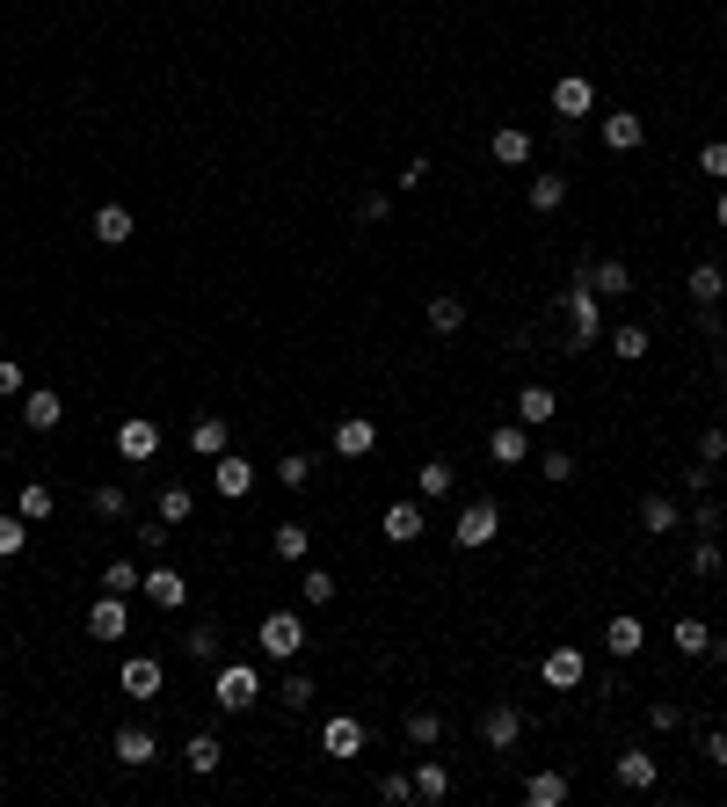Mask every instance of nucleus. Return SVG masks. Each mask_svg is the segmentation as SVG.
Masks as SVG:
<instances>
[{
  "label": "nucleus",
  "instance_id": "obj_1",
  "mask_svg": "<svg viewBox=\"0 0 727 807\" xmlns=\"http://www.w3.org/2000/svg\"><path fill=\"white\" fill-rule=\"evenodd\" d=\"M604 298L589 292V277H575L567 292H560V313H567V343L575 349H597V335H604V313H597Z\"/></svg>",
  "mask_w": 727,
  "mask_h": 807
},
{
  "label": "nucleus",
  "instance_id": "obj_2",
  "mask_svg": "<svg viewBox=\"0 0 727 807\" xmlns=\"http://www.w3.org/2000/svg\"><path fill=\"white\" fill-rule=\"evenodd\" d=\"M255 699H263V669H255V662H226V669L212 677V706L218 713H247Z\"/></svg>",
  "mask_w": 727,
  "mask_h": 807
},
{
  "label": "nucleus",
  "instance_id": "obj_3",
  "mask_svg": "<svg viewBox=\"0 0 727 807\" xmlns=\"http://www.w3.org/2000/svg\"><path fill=\"white\" fill-rule=\"evenodd\" d=\"M495 538H502V510H495L487 495L451 516V546H465V553H481V546H495Z\"/></svg>",
  "mask_w": 727,
  "mask_h": 807
},
{
  "label": "nucleus",
  "instance_id": "obj_4",
  "mask_svg": "<svg viewBox=\"0 0 727 807\" xmlns=\"http://www.w3.org/2000/svg\"><path fill=\"white\" fill-rule=\"evenodd\" d=\"M255 640H263L269 662H298V655H306V618H298V612H269Z\"/></svg>",
  "mask_w": 727,
  "mask_h": 807
},
{
  "label": "nucleus",
  "instance_id": "obj_5",
  "mask_svg": "<svg viewBox=\"0 0 727 807\" xmlns=\"http://www.w3.org/2000/svg\"><path fill=\"white\" fill-rule=\"evenodd\" d=\"M145 604H153V612H182V604H190V575H182V567H168V561H153L145 567Z\"/></svg>",
  "mask_w": 727,
  "mask_h": 807
},
{
  "label": "nucleus",
  "instance_id": "obj_6",
  "mask_svg": "<svg viewBox=\"0 0 727 807\" xmlns=\"http://www.w3.org/2000/svg\"><path fill=\"white\" fill-rule=\"evenodd\" d=\"M117 459H124V465L161 459V422H153V415H124V422H117Z\"/></svg>",
  "mask_w": 727,
  "mask_h": 807
},
{
  "label": "nucleus",
  "instance_id": "obj_7",
  "mask_svg": "<svg viewBox=\"0 0 727 807\" xmlns=\"http://www.w3.org/2000/svg\"><path fill=\"white\" fill-rule=\"evenodd\" d=\"M582 677H589V655H582V648H546V655H538V684L546 691H575Z\"/></svg>",
  "mask_w": 727,
  "mask_h": 807
},
{
  "label": "nucleus",
  "instance_id": "obj_8",
  "mask_svg": "<svg viewBox=\"0 0 727 807\" xmlns=\"http://www.w3.org/2000/svg\"><path fill=\"white\" fill-rule=\"evenodd\" d=\"M117 684H124V699H161V684H168V669H161V655H124Z\"/></svg>",
  "mask_w": 727,
  "mask_h": 807
},
{
  "label": "nucleus",
  "instance_id": "obj_9",
  "mask_svg": "<svg viewBox=\"0 0 727 807\" xmlns=\"http://www.w3.org/2000/svg\"><path fill=\"white\" fill-rule=\"evenodd\" d=\"M516 734H524V706L495 699V706L481 713V742H487V750H516Z\"/></svg>",
  "mask_w": 727,
  "mask_h": 807
},
{
  "label": "nucleus",
  "instance_id": "obj_10",
  "mask_svg": "<svg viewBox=\"0 0 727 807\" xmlns=\"http://www.w3.org/2000/svg\"><path fill=\"white\" fill-rule=\"evenodd\" d=\"M212 488L226 495V502H247V495H255V465L233 459V451H218V459H212Z\"/></svg>",
  "mask_w": 727,
  "mask_h": 807
},
{
  "label": "nucleus",
  "instance_id": "obj_11",
  "mask_svg": "<svg viewBox=\"0 0 727 807\" xmlns=\"http://www.w3.org/2000/svg\"><path fill=\"white\" fill-rule=\"evenodd\" d=\"M59 422H66V400H59V393H51V386H29V393H23V430H37V437H51Z\"/></svg>",
  "mask_w": 727,
  "mask_h": 807
},
{
  "label": "nucleus",
  "instance_id": "obj_12",
  "mask_svg": "<svg viewBox=\"0 0 727 807\" xmlns=\"http://www.w3.org/2000/svg\"><path fill=\"white\" fill-rule=\"evenodd\" d=\"M589 110H597V80L560 74L553 80V117H589Z\"/></svg>",
  "mask_w": 727,
  "mask_h": 807
},
{
  "label": "nucleus",
  "instance_id": "obj_13",
  "mask_svg": "<svg viewBox=\"0 0 727 807\" xmlns=\"http://www.w3.org/2000/svg\"><path fill=\"white\" fill-rule=\"evenodd\" d=\"M335 451H342V459H371V451H379V422H371V415H342L335 422Z\"/></svg>",
  "mask_w": 727,
  "mask_h": 807
},
{
  "label": "nucleus",
  "instance_id": "obj_14",
  "mask_svg": "<svg viewBox=\"0 0 727 807\" xmlns=\"http://www.w3.org/2000/svg\"><path fill=\"white\" fill-rule=\"evenodd\" d=\"M553 415H560V393L553 386H538V379H532V386H516V422H524V430H546Z\"/></svg>",
  "mask_w": 727,
  "mask_h": 807
},
{
  "label": "nucleus",
  "instance_id": "obj_15",
  "mask_svg": "<svg viewBox=\"0 0 727 807\" xmlns=\"http://www.w3.org/2000/svg\"><path fill=\"white\" fill-rule=\"evenodd\" d=\"M88 633H95V640H124V633H131V612H124V597H110V589H102L95 604H88Z\"/></svg>",
  "mask_w": 727,
  "mask_h": 807
},
{
  "label": "nucleus",
  "instance_id": "obj_16",
  "mask_svg": "<svg viewBox=\"0 0 727 807\" xmlns=\"http://www.w3.org/2000/svg\"><path fill=\"white\" fill-rule=\"evenodd\" d=\"M640 648H648V626H640L633 612H618V618L604 626V655H611V662H633Z\"/></svg>",
  "mask_w": 727,
  "mask_h": 807
},
{
  "label": "nucleus",
  "instance_id": "obj_17",
  "mask_svg": "<svg viewBox=\"0 0 727 807\" xmlns=\"http://www.w3.org/2000/svg\"><path fill=\"white\" fill-rule=\"evenodd\" d=\"M611 771H618V785H626V793H654V779H662L654 750H618V764H611Z\"/></svg>",
  "mask_w": 727,
  "mask_h": 807
},
{
  "label": "nucleus",
  "instance_id": "obj_18",
  "mask_svg": "<svg viewBox=\"0 0 727 807\" xmlns=\"http://www.w3.org/2000/svg\"><path fill=\"white\" fill-rule=\"evenodd\" d=\"M320 750H328V757H364V720L357 713H335V720L320 728Z\"/></svg>",
  "mask_w": 727,
  "mask_h": 807
},
{
  "label": "nucleus",
  "instance_id": "obj_19",
  "mask_svg": "<svg viewBox=\"0 0 727 807\" xmlns=\"http://www.w3.org/2000/svg\"><path fill=\"white\" fill-rule=\"evenodd\" d=\"M487 459H495V465H524V459H532V430H524V422H502V430L487 437Z\"/></svg>",
  "mask_w": 727,
  "mask_h": 807
},
{
  "label": "nucleus",
  "instance_id": "obj_20",
  "mask_svg": "<svg viewBox=\"0 0 727 807\" xmlns=\"http://www.w3.org/2000/svg\"><path fill=\"white\" fill-rule=\"evenodd\" d=\"M408 779H414V800H422V807L451 800V771H444L436 757H414V771H408Z\"/></svg>",
  "mask_w": 727,
  "mask_h": 807
},
{
  "label": "nucleus",
  "instance_id": "obj_21",
  "mask_svg": "<svg viewBox=\"0 0 727 807\" xmlns=\"http://www.w3.org/2000/svg\"><path fill=\"white\" fill-rule=\"evenodd\" d=\"M422 524H430V516H422V502H393V510L379 516V531H386L393 546H414V538H422Z\"/></svg>",
  "mask_w": 727,
  "mask_h": 807
},
{
  "label": "nucleus",
  "instance_id": "obj_22",
  "mask_svg": "<svg viewBox=\"0 0 727 807\" xmlns=\"http://www.w3.org/2000/svg\"><path fill=\"white\" fill-rule=\"evenodd\" d=\"M131 233H139L131 204H102V212H95V241L102 247H131Z\"/></svg>",
  "mask_w": 727,
  "mask_h": 807
},
{
  "label": "nucleus",
  "instance_id": "obj_23",
  "mask_svg": "<svg viewBox=\"0 0 727 807\" xmlns=\"http://www.w3.org/2000/svg\"><path fill=\"white\" fill-rule=\"evenodd\" d=\"M400 734H408V750H436V742H444V713L408 706V713H400Z\"/></svg>",
  "mask_w": 727,
  "mask_h": 807
},
{
  "label": "nucleus",
  "instance_id": "obj_24",
  "mask_svg": "<svg viewBox=\"0 0 727 807\" xmlns=\"http://www.w3.org/2000/svg\"><path fill=\"white\" fill-rule=\"evenodd\" d=\"M684 292H691V306H720V292H727V269H720V262H691Z\"/></svg>",
  "mask_w": 727,
  "mask_h": 807
},
{
  "label": "nucleus",
  "instance_id": "obj_25",
  "mask_svg": "<svg viewBox=\"0 0 727 807\" xmlns=\"http://www.w3.org/2000/svg\"><path fill=\"white\" fill-rule=\"evenodd\" d=\"M597 131H604V146H611V153H633L640 139H648V124L633 117V110H611V117L597 124Z\"/></svg>",
  "mask_w": 727,
  "mask_h": 807
},
{
  "label": "nucleus",
  "instance_id": "obj_26",
  "mask_svg": "<svg viewBox=\"0 0 727 807\" xmlns=\"http://www.w3.org/2000/svg\"><path fill=\"white\" fill-rule=\"evenodd\" d=\"M110 750H117V757L131 764V771H145V764L161 757V742H153V728H117V742H110Z\"/></svg>",
  "mask_w": 727,
  "mask_h": 807
},
{
  "label": "nucleus",
  "instance_id": "obj_27",
  "mask_svg": "<svg viewBox=\"0 0 727 807\" xmlns=\"http://www.w3.org/2000/svg\"><path fill=\"white\" fill-rule=\"evenodd\" d=\"M487 153H495L502 168H524V161H532V131H524V124H502V131L487 139Z\"/></svg>",
  "mask_w": 727,
  "mask_h": 807
},
{
  "label": "nucleus",
  "instance_id": "obj_28",
  "mask_svg": "<svg viewBox=\"0 0 727 807\" xmlns=\"http://www.w3.org/2000/svg\"><path fill=\"white\" fill-rule=\"evenodd\" d=\"M226 437H233V430H226V415H196V422H190V459H218V451H226Z\"/></svg>",
  "mask_w": 727,
  "mask_h": 807
},
{
  "label": "nucleus",
  "instance_id": "obj_29",
  "mask_svg": "<svg viewBox=\"0 0 727 807\" xmlns=\"http://www.w3.org/2000/svg\"><path fill=\"white\" fill-rule=\"evenodd\" d=\"M269 553H277V561H291V567H306L314 531H306V524H277V531H269Z\"/></svg>",
  "mask_w": 727,
  "mask_h": 807
},
{
  "label": "nucleus",
  "instance_id": "obj_30",
  "mask_svg": "<svg viewBox=\"0 0 727 807\" xmlns=\"http://www.w3.org/2000/svg\"><path fill=\"white\" fill-rule=\"evenodd\" d=\"M524 204H532L538 219H553L560 204H567V175H532V190H524Z\"/></svg>",
  "mask_w": 727,
  "mask_h": 807
},
{
  "label": "nucleus",
  "instance_id": "obj_31",
  "mask_svg": "<svg viewBox=\"0 0 727 807\" xmlns=\"http://www.w3.org/2000/svg\"><path fill=\"white\" fill-rule=\"evenodd\" d=\"M589 292H597V298H626L633 292V269L618 262V255H604V262L589 269Z\"/></svg>",
  "mask_w": 727,
  "mask_h": 807
},
{
  "label": "nucleus",
  "instance_id": "obj_32",
  "mask_svg": "<svg viewBox=\"0 0 727 807\" xmlns=\"http://www.w3.org/2000/svg\"><path fill=\"white\" fill-rule=\"evenodd\" d=\"M567 800V771H532L524 779V807H560Z\"/></svg>",
  "mask_w": 727,
  "mask_h": 807
},
{
  "label": "nucleus",
  "instance_id": "obj_33",
  "mask_svg": "<svg viewBox=\"0 0 727 807\" xmlns=\"http://www.w3.org/2000/svg\"><path fill=\"white\" fill-rule=\"evenodd\" d=\"M648 349H654V335L640 328V320H626V328H611V357H618V364H640Z\"/></svg>",
  "mask_w": 727,
  "mask_h": 807
},
{
  "label": "nucleus",
  "instance_id": "obj_34",
  "mask_svg": "<svg viewBox=\"0 0 727 807\" xmlns=\"http://www.w3.org/2000/svg\"><path fill=\"white\" fill-rule=\"evenodd\" d=\"M640 524H648L654 538H669V531H684V510L669 495H648V502H640Z\"/></svg>",
  "mask_w": 727,
  "mask_h": 807
},
{
  "label": "nucleus",
  "instance_id": "obj_35",
  "mask_svg": "<svg viewBox=\"0 0 727 807\" xmlns=\"http://www.w3.org/2000/svg\"><path fill=\"white\" fill-rule=\"evenodd\" d=\"M182 764H190L196 779H212L218 764H226V742H218V734H190V750H182Z\"/></svg>",
  "mask_w": 727,
  "mask_h": 807
},
{
  "label": "nucleus",
  "instance_id": "obj_36",
  "mask_svg": "<svg viewBox=\"0 0 727 807\" xmlns=\"http://www.w3.org/2000/svg\"><path fill=\"white\" fill-rule=\"evenodd\" d=\"M430 328H436V335H459V328H465V298L459 292H430Z\"/></svg>",
  "mask_w": 727,
  "mask_h": 807
},
{
  "label": "nucleus",
  "instance_id": "obj_37",
  "mask_svg": "<svg viewBox=\"0 0 727 807\" xmlns=\"http://www.w3.org/2000/svg\"><path fill=\"white\" fill-rule=\"evenodd\" d=\"M153 516H161V524H196V495L182 488V481H175V488H161V502H153Z\"/></svg>",
  "mask_w": 727,
  "mask_h": 807
},
{
  "label": "nucleus",
  "instance_id": "obj_38",
  "mask_svg": "<svg viewBox=\"0 0 727 807\" xmlns=\"http://www.w3.org/2000/svg\"><path fill=\"white\" fill-rule=\"evenodd\" d=\"M691 575H705V582H720V575H727V553H720V538H713V531L691 546Z\"/></svg>",
  "mask_w": 727,
  "mask_h": 807
},
{
  "label": "nucleus",
  "instance_id": "obj_39",
  "mask_svg": "<svg viewBox=\"0 0 727 807\" xmlns=\"http://www.w3.org/2000/svg\"><path fill=\"white\" fill-rule=\"evenodd\" d=\"M51 510H59V495H51V488H44V481H29V488H23V495H15V516H29V524H44V516H51Z\"/></svg>",
  "mask_w": 727,
  "mask_h": 807
},
{
  "label": "nucleus",
  "instance_id": "obj_40",
  "mask_svg": "<svg viewBox=\"0 0 727 807\" xmlns=\"http://www.w3.org/2000/svg\"><path fill=\"white\" fill-rule=\"evenodd\" d=\"M88 510H95V516H102V524H117V516H131V495H124V488H117V481H102V488H95V495H88Z\"/></svg>",
  "mask_w": 727,
  "mask_h": 807
},
{
  "label": "nucleus",
  "instance_id": "obj_41",
  "mask_svg": "<svg viewBox=\"0 0 727 807\" xmlns=\"http://www.w3.org/2000/svg\"><path fill=\"white\" fill-rule=\"evenodd\" d=\"M451 488H459V465H444V459L422 465V502H444Z\"/></svg>",
  "mask_w": 727,
  "mask_h": 807
},
{
  "label": "nucleus",
  "instance_id": "obj_42",
  "mask_svg": "<svg viewBox=\"0 0 727 807\" xmlns=\"http://www.w3.org/2000/svg\"><path fill=\"white\" fill-rule=\"evenodd\" d=\"M95 582L110 589V597H131V589L145 582V567H131V561H110V567H102V575H95Z\"/></svg>",
  "mask_w": 727,
  "mask_h": 807
},
{
  "label": "nucleus",
  "instance_id": "obj_43",
  "mask_svg": "<svg viewBox=\"0 0 727 807\" xmlns=\"http://www.w3.org/2000/svg\"><path fill=\"white\" fill-rule=\"evenodd\" d=\"M306 481H314V459H306V451H284V459H277V488H306Z\"/></svg>",
  "mask_w": 727,
  "mask_h": 807
},
{
  "label": "nucleus",
  "instance_id": "obj_44",
  "mask_svg": "<svg viewBox=\"0 0 727 807\" xmlns=\"http://www.w3.org/2000/svg\"><path fill=\"white\" fill-rule=\"evenodd\" d=\"M538 473H546L553 488H567V481H575L582 465H575V451H538Z\"/></svg>",
  "mask_w": 727,
  "mask_h": 807
},
{
  "label": "nucleus",
  "instance_id": "obj_45",
  "mask_svg": "<svg viewBox=\"0 0 727 807\" xmlns=\"http://www.w3.org/2000/svg\"><path fill=\"white\" fill-rule=\"evenodd\" d=\"M277 699H284L291 713H306V706H314V677H306V669H291L284 684H277Z\"/></svg>",
  "mask_w": 727,
  "mask_h": 807
},
{
  "label": "nucleus",
  "instance_id": "obj_46",
  "mask_svg": "<svg viewBox=\"0 0 727 807\" xmlns=\"http://www.w3.org/2000/svg\"><path fill=\"white\" fill-rule=\"evenodd\" d=\"M29 546V516H0V561H15Z\"/></svg>",
  "mask_w": 727,
  "mask_h": 807
},
{
  "label": "nucleus",
  "instance_id": "obj_47",
  "mask_svg": "<svg viewBox=\"0 0 727 807\" xmlns=\"http://www.w3.org/2000/svg\"><path fill=\"white\" fill-rule=\"evenodd\" d=\"M298 589H306L314 612H320V604H335V575H328V567H306V582H298Z\"/></svg>",
  "mask_w": 727,
  "mask_h": 807
},
{
  "label": "nucleus",
  "instance_id": "obj_48",
  "mask_svg": "<svg viewBox=\"0 0 727 807\" xmlns=\"http://www.w3.org/2000/svg\"><path fill=\"white\" fill-rule=\"evenodd\" d=\"M379 800H386V807H408V800H414V779H408V771H386V779H379Z\"/></svg>",
  "mask_w": 727,
  "mask_h": 807
},
{
  "label": "nucleus",
  "instance_id": "obj_49",
  "mask_svg": "<svg viewBox=\"0 0 727 807\" xmlns=\"http://www.w3.org/2000/svg\"><path fill=\"white\" fill-rule=\"evenodd\" d=\"M23 393H29V371L15 357H0V400H23Z\"/></svg>",
  "mask_w": 727,
  "mask_h": 807
},
{
  "label": "nucleus",
  "instance_id": "obj_50",
  "mask_svg": "<svg viewBox=\"0 0 727 807\" xmlns=\"http://www.w3.org/2000/svg\"><path fill=\"white\" fill-rule=\"evenodd\" d=\"M699 175L727 182V139H705V146H699Z\"/></svg>",
  "mask_w": 727,
  "mask_h": 807
},
{
  "label": "nucleus",
  "instance_id": "obj_51",
  "mask_svg": "<svg viewBox=\"0 0 727 807\" xmlns=\"http://www.w3.org/2000/svg\"><path fill=\"white\" fill-rule=\"evenodd\" d=\"M357 219H364V226H386V219H393V196H386V190H364Z\"/></svg>",
  "mask_w": 727,
  "mask_h": 807
},
{
  "label": "nucleus",
  "instance_id": "obj_52",
  "mask_svg": "<svg viewBox=\"0 0 727 807\" xmlns=\"http://www.w3.org/2000/svg\"><path fill=\"white\" fill-rule=\"evenodd\" d=\"M648 728H654V734H677V728H684V706H669V699H654V706H648Z\"/></svg>",
  "mask_w": 727,
  "mask_h": 807
},
{
  "label": "nucleus",
  "instance_id": "obj_53",
  "mask_svg": "<svg viewBox=\"0 0 727 807\" xmlns=\"http://www.w3.org/2000/svg\"><path fill=\"white\" fill-rule=\"evenodd\" d=\"M218 640H226L218 626H196V633H190V662H218Z\"/></svg>",
  "mask_w": 727,
  "mask_h": 807
},
{
  "label": "nucleus",
  "instance_id": "obj_54",
  "mask_svg": "<svg viewBox=\"0 0 727 807\" xmlns=\"http://www.w3.org/2000/svg\"><path fill=\"white\" fill-rule=\"evenodd\" d=\"M139 546L153 553V561H161V553L175 546V524H139Z\"/></svg>",
  "mask_w": 727,
  "mask_h": 807
},
{
  "label": "nucleus",
  "instance_id": "obj_55",
  "mask_svg": "<svg viewBox=\"0 0 727 807\" xmlns=\"http://www.w3.org/2000/svg\"><path fill=\"white\" fill-rule=\"evenodd\" d=\"M699 459H705V465L727 459V430H720V422H713V430H699Z\"/></svg>",
  "mask_w": 727,
  "mask_h": 807
},
{
  "label": "nucleus",
  "instance_id": "obj_56",
  "mask_svg": "<svg viewBox=\"0 0 727 807\" xmlns=\"http://www.w3.org/2000/svg\"><path fill=\"white\" fill-rule=\"evenodd\" d=\"M684 495H713V465H684Z\"/></svg>",
  "mask_w": 727,
  "mask_h": 807
},
{
  "label": "nucleus",
  "instance_id": "obj_57",
  "mask_svg": "<svg viewBox=\"0 0 727 807\" xmlns=\"http://www.w3.org/2000/svg\"><path fill=\"white\" fill-rule=\"evenodd\" d=\"M422 182H430V153H414L408 168H400V190H422Z\"/></svg>",
  "mask_w": 727,
  "mask_h": 807
},
{
  "label": "nucleus",
  "instance_id": "obj_58",
  "mask_svg": "<svg viewBox=\"0 0 727 807\" xmlns=\"http://www.w3.org/2000/svg\"><path fill=\"white\" fill-rule=\"evenodd\" d=\"M705 764H713V771H727V728L705 734Z\"/></svg>",
  "mask_w": 727,
  "mask_h": 807
},
{
  "label": "nucleus",
  "instance_id": "obj_59",
  "mask_svg": "<svg viewBox=\"0 0 727 807\" xmlns=\"http://www.w3.org/2000/svg\"><path fill=\"white\" fill-rule=\"evenodd\" d=\"M713 226H720V233H727V190H720V204H713Z\"/></svg>",
  "mask_w": 727,
  "mask_h": 807
},
{
  "label": "nucleus",
  "instance_id": "obj_60",
  "mask_svg": "<svg viewBox=\"0 0 727 807\" xmlns=\"http://www.w3.org/2000/svg\"><path fill=\"white\" fill-rule=\"evenodd\" d=\"M720 29H727V8H720Z\"/></svg>",
  "mask_w": 727,
  "mask_h": 807
}]
</instances>
